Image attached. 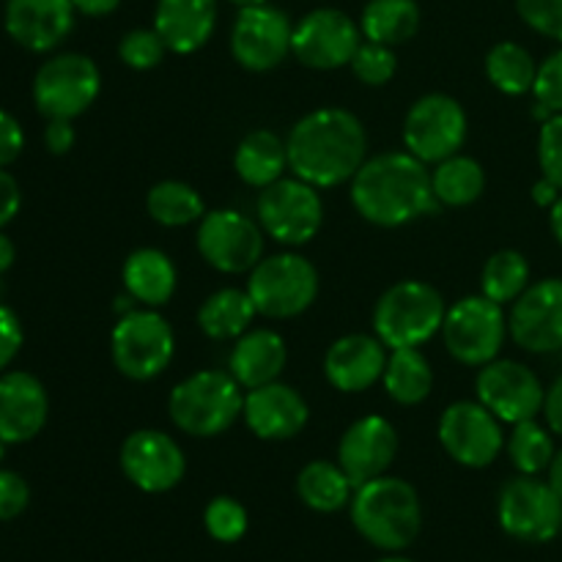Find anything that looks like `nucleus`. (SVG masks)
Wrapping results in <instances>:
<instances>
[{"label":"nucleus","mask_w":562,"mask_h":562,"mask_svg":"<svg viewBox=\"0 0 562 562\" xmlns=\"http://www.w3.org/2000/svg\"><path fill=\"white\" fill-rule=\"evenodd\" d=\"M3 453H5V442H0V459H3Z\"/></svg>","instance_id":"57"},{"label":"nucleus","mask_w":562,"mask_h":562,"mask_svg":"<svg viewBox=\"0 0 562 562\" xmlns=\"http://www.w3.org/2000/svg\"><path fill=\"white\" fill-rule=\"evenodd\" d=\"M508 456L519 475H541L554 459V442L538 420L516 423L508 439Z\"/></svg>","instance_id":"37"},{"label":"nucleus","mask_w":562,"mask_h":562,"mask_svg":"<svg viewBox=\"0 0 562 562\" xmlns=\"http://www.w3.org/2000/svg\"><path fill=\"white\" fill-rule=\"evenodd\" d=\"M499 527L521 543H549L562 532V497L538 481V475H519L499 492Z\"/></svg>","instance_id":"11"},{"label":"nucleus","mask_w":562,"mask_h":562,"mask_svg":"<svg viewBox=\"0 0 562 562\" xmlns=\"http://www.w3.org/2000/svg\"><path fill=\"white\" fill-rule=\"evenodd\" d=\"M549 228H552V236L558 239V245L562 247V195L558 198V203L549 209Z\"/></svg>","instance_id":"54"},{"label":"nucleus","mask_w":562,"mask_h":562,"mask_svg":"<svg viewBox=\"0 0 562 562\" xmlns=\"http://www.w3.org/2000/svg\"><path fill=\"white\" fill-rule=\"evenodd\" d=\"M20 206H22L20 184H16V179L9 173V170L0 168V228L9 225L11 220L16 217Z\"/></svg>","instance_id":"47"},{"label":"nucleus","mask_w":562,"mask_h":562,"mask_svg":"<svg viewBox=\"0 0 562 562\" xmlns=\"http://www.w3.org/2000/svg\"><path fill=\"white\" fill-rule=\"evenodd\" d=\"M538 162L543 176L562 190V113L552 115L538 132Z\"/></svg>","instance_id":"42"},{"label":"nucleus","mask_w":562,"mask_h":562,"mask_svg":"<svg viewBox=\"0 0 562 562\" xmlns=\"http://www.w3.org/2000/svg\"><path fill=\"white\" fill-rule=\"evenodd\" d=\"M119 461L126 481L146 494L170 492L187 472V459L173 437L151 428L130 434L121 445Z\"/></svg>","instance_id":"18"},{"label":"nucleus","mask_w":562,"mask_h":562,"mask_svg":"<svg viewBox=\"0 0 562 562\" xmlns=\"http://www.w3.org/2000/svg\"><path fill=\"white\" fill-rule=\"evenodd\" d=\"M376 562H415V560H409V558H401V554H390V558H382V560H376Z\"/></svg>","instance_id":"56"},{"label":"nucleus","mask_w":562,"mask_h":562,"mask_svg":"<svg viewBox=\"0 0 562 562\" xmlns=\"http://www.w3.org/2000/svg\"><path fill=\"white\" fill-rule=\"evenodd\" d=\"M395 453H398V434L393 423L382 415L355 420L338 442V464L355 488L387 475Z\"/></svg>","instance_id":"20"},{"label":"nucleus","mask_w":562,"mask_h":562,"mask_svg":"<svg viewBox=\"0 0 562 562\" xmlns=\"http://www.w3.org/2000/svg\"><path fill=\"white\" fill-rule=\"evenodd\" d=\"M22 349V324L11 307L0 305V371L14 362Z\"/></svg>","instance_id":"45"},{"label":"nucleus","mask_w":562,"mask_h":562,"mask_svg":"<svg viewBox=\"0 0 562 562\" xmlns=\"http://www.w3.org/2000/svg\"><path fill=\"white\" fill-rule=\"evenodd\" d=\"M508 335V316L503 305L486 294H470L448 307L442 322V340L450 357L464 366H488L497 360Z\"/></svg>","instance_id":"8"},{"label":"nucleus","mask_w":562,"mask_h":562,"mask_svg":"<svg viewBox=\"0 0 562 562\" xmlns=\"http://www.w3.org/2000/svg\"><path fill=\"white\" fill-rule=\"evenodd\" d=\"M14 245H11V239L9 236L3 234V231H0V274L5 272V269L11 267V263H14Z\"/></svg>","instance_id":"53"},{"label":"nucleus","mask_w":562,"mask_h":562,"mask_svg":"<svg viewBox=\"0 0 562 562\" xmlns=\"http://www.w3.org/2000/svg\"><path fill=\"white\" fill-rule=\"evenodd\" d=\"M481 401H456L439 417V442L461 467L483 470L503 453V426Z\"/></svg>","instance_id":"14"},{"label":"nucleus","mask_w":562,"mask_h":562,"mask_svg":"<svg viewBox=\"0 0 562 562\" xmlns=\"http://www.w3.org/2000/svg\"><path fill=\"white\" fill-rule=\"evenodd\" d=\"M289 170L296 179L329 190L355 179L368 154L362 121L344 108H322L291 126L285 137Z\"/></svg>","instance_id":"1"},{"label":"nucleus","mask_w":562,"mask_h":562,"mask_svg":"<svg viewBox=\"0 0 562 562\" xmlns=\"http://www.w3.org/2000/svg\"><path fill=\"white\" fill-rule=\"evenodd\" d=\"M25 146V135H22L20 121L11 113L0 110V168H9Z\"/></svg>","instance_id":"46"},{"label":"nucleus","mask_w":562,"mask_h":562,"mask_svg":"<svg viewBox=\"0 0 562 562\" xmlns=\"http://www.w3.org/2000/svg\"><path fill=\"white\" fill-rule=\"evenodd\" d=\"M245 409L241 384L225 371H198L170 393L168 412L179 431L190 437H220L239 420Z\"/></svg>","instance_id":"4"},{"label":"nucleus","mask_w":562,"mask_h":562,"mask_svg":"<svg viewBox=\"0 0 562 562\" xmlns=\"http://www.w3.org/2000/svg\"><path fill=\"white\" fill-rule=\"evenodd\" d=\"M530 285V263L519 250H497L486 261L481 274V294L497 305L516 302Z\"/></svg>","instance_id":"36"},{"label":"nucleus","mask_w":562,"mask_h":562,"mask_svg":"<svg viewBox=\"0 0 562 562\" xmlns=\"http://www.w3.org/2000/svg\"><path fill=\"white\" fill-rule=\"evenodd\" d=\"M543 415H547L549 431L562 437V376L552 387L547 390V401H543Z\"/></svg>","instance_id":"49"},{"label":"nucleus","mask_w":562,"mask_h":562,"mask_svg":"<svg viewBox=\"0 0 562 562\" xmlns=\"http://www.w3.org/2000/svg\"><path fill=\"white\" fill-rule=\"evenodd\" d=\"M75 126L66 119H53L44 126V146H47L49 154H69L71 146H75Z\"/></svg>","instance_id":"48"},{"label":"nucleus","mask_w":562,"mask_h":562,"mask_svg":"<svg viewBox=\"0 0 562 562\" xmlns=\"http://www.w3.org/2000/svg\"><path fill=\"white\" fill-rule=\"evenodd\" d=\"M351 71L360 82L366 86H384V82L393 80L395 69H398V60H395L393 47L376 42H362L357 47L355 58H351Z\"/></svg>","instance_id":"40"},{"label":"nucleus","mask_w":562,"mask_h":562,"mask_svg":"<svg viewBox=\"0 0 562 562\" xmlns=\"http://www.w3.org/2000/svg\"><path fill=\"white\" fill-rule=\"evenodd\" d=\"M258 307L247 289H220L198 311V327L212 340H236L250 329Z\"/></svg>","instance_id":"29"},{"label":"nucleus","mask_w":562,"mask_h":562,"mask_svg":"<svg viewBox=\"0 0 562 562\" xmlns=\"http://www.w3.org/2000/svg\"><path fill=\"white\" fill-rule=\"evenodd\" d=\"M442 294L423 280H401L379 296L373 307V335L387 349H417L442 333Z\"/></svg>","instance_id":"5"},{"label":"nucleus","mask_w":562,"mask_h":562,"mask_svg":"<svg viewBox=\"0 0 562 562\" xmlns=\"http://www.w3.org/2000/svg\"><path fill=\"white\" fill-rule=\"evenodd\" d=\"M195 245L203 261L217 272H252L263 256V228L234 209H217L198 223Z\"/></svg>","instance_id":"12"},{"label":"nucleus","mask_w":562,"mask_h":562,"mask_svg":"<svg viewBox=\"0 0 562 562\" xmlns=\"http://www.w3.org/2000/svg\"><path fill=\"white\" fill-rule=\"evenodd\" d=\"M477 401L503 423L536 420L543 412L547 390L527 366L514 360H492L477 373Z\"/></svg>","instance_id":"16"},{"label":"nucleus","mask_w":562,"mask_h":562,"mask_svg":"<svg viewBox=\"0 0 562 562\" xmlns=\"http://www.w3.org/2000/svg\"><path fill=\"white\" fill-rule=\"evenodd\" d=\"M47 412V390L33 373L9 371L0 376V442H31L42 434Z\"/></svg>","instance_id":"23"},{"label":"nucleus","mask_w":562,"mask_h":562,"mask_svg":"<svg viewBox=\"0 0 562 562\" xmlns=\"http://www.w3.org/2000/svg\"><path fill=\"white\" fill-rule=\"evenodd\" d=\"M124 289L146 307L168 305L176 291V267L162 250L140 247L124 261Z\"/></svg>","instance_id":"27"},{"label":"nucleus","mask_w":562,"mask_h":562,"mask_svg":"<svg viewBox=\"0 0 562 562\" xmlns=\"http://www.w3.org/2000/svg\"><path fill=\"white\" fill-rule=\"evenodd\" d=\"M289 351H285L283 335L274 329H247L241 338H236L234 351H231V376L245 390L261 387V384L278 382L283 373Z\"/></svg>","instance_id":"26"},{"label":"nucleus","mask_w":562,"mask_h":562,"mask_svg":"<svg viewBox=\"0 0 562 562\" xmlns=\"http://www.w3.org/2000/svg\"><path fill=\"white\" fill-rule=\"evenodd\" d=\"M387 357V346L376 335H344L329 346L324 357V373L340 393H362L384 376Z\"/></svg>","instance_id":"24"},{"label":"nucleus","mask_w":562,"mask_h":562,"mask_svg":"<svg viewBox=\"0 0 562 562\" xmlns=\"http://www.w3.org/2000/svg\"><path fill=\"white\" fill-rule=\"evenodd\" d=\"M102 75L88 55L64 53L44 60L33 77V102L47 121H75L99 97Z\"/></svg>","instance_id":"9"},{"label":"nucleus","mask_w":562,"mask_h":562,"mask_svg":"<svg viewBox=\"0 0 562 562\" xmlns=\"http://www.w3.org/2000/svg\"><path fill=\"white\" fill-rule=\"evenodd\" d=\"M173 351V329L168 318L159 316L154 307L124 313L110 335V355L115 368L132 382L157 379L170 366Z\"/></svg>","instance_id":"6"},{"label":"nucleus","mask_w":562,"mask_h":562,"mask_svg":"<svg viewBox=\"0 0 562 562\" xmlns=\"http://www.w3.org/2000/svg\"><path fill=\"white\" fill-rule=\"evenodd\" d=\"M31 503V486L11 470H0V521H11Z\"/></svg>","instance_id":"44"},{"label":"nucleus","mask_w":562,"mask_h":562,"mask_svg":"<svg viewBox=\"0 0 562 562\" xmlns=\"http://www.w3.org/2000/svg\"><path fill=\"white\" fill-rule=\"evenodd\" d=\"M549 486L554 488V492L560 494L562 497V450H558V453H554V459H552V464H549Z\"/></svg>","instance_id":"52"},{"label":"nucleus","mask_w":562,"mask_h":562,"mask_svg":"<svg viewBox=\"0 0 562 562\" xmlns=\"http://www.w3.org/2000/svg\"><path fill=\"white\" fill-rule=\"evenodd\" d=\"M258 313L267 318L302 316L318 296V272L296 252L261 258L247 280Z\"/></svg>","instance_id":"7"},{"label":"nucleus","mask_w":562,"mask_h":562,"mask_svg":"<svg viewBox=\"0 0 562 562\" xmlns=\"http://www.w3.org/2000/svg\"><path fill=\"white\" fill-rule=\"evenodd\" d=\"M146 209L154 223L165 228H184V225L201 223L206 214L201 192L184 181H159L148 190Z\"/></svg>","instance_id":"34"},{"label":"nucleus","mask_w":562,"mask_h":562,"mask_svg":"<svg viewBox=\"0 0 562 562\" xmlns=\"http://www.w3.org/2000/svg\"><path fill=\"white\" fill-rule=\"evenodd\" d=\"M355 530L382 552H404L417 541L423 508L415 486L404 477L382 475L355 488L349 503Z\"/></svg>","instance_id":"3"},{"label":"nucleus","mask_w":562,"mask_h":562,"mask_svg":"<svg viewBox=\"0 0 562 562\" xmlns=\"http://www.w3.org/2000/svg\"><path fill=\"white\" fill-rule=\"evenodd\" d=\"M508 333L516 344L532 355H552L562 349V280L549 278L527 285L514 302Z\"/></svg>","instance_id":"19"},{"label":"nucleus","mask_w":562,"mask_h":562,"mask_svg":"<svg viewBox=\"0 0 562 562\" xmlns=\"http://www.w3.org/2000/svg\"><path fill=\"white\" fill-rule=\"evenodd\" d=\"M258 223L280 245H307L324 225V201L318 187L296 179H278L258 195Z\"/></svg>","instance_id":"10"},{"label":"nucleus","mask_w":562,"mask_h":562,"mask_svg":"<svg viewBox=\"0 0 562 562\" xmlns=\"http://www.w3.org/2000/svg\"><path fill=\"white\" fill-rule=\"evenodd\" d=\"M516 11L532 31L562 44V0H516Z\"/></svg>","instance_id":"41"},{"label":"nucleus","mask_w":562,"mask_h":562,"mask_svg":"<svg viewBox=\"0 0 562 562\" xmlns=\"http://www.w3.org/2000/svg\"><path fill=\"white\" fill-rule=\"evenodd\" d=\"M431 187L434 198L442 206H470L486 190V173L477 159L464 157V154H453V157L437 162L431 170Z\"/></svg>","instance_id":"33"},{"label":"nucleus","mask_w":562,"mask_h":562,"mask_svg":"<svg viewBox=\"0 0 562 562\" xmlns=\"http://www.w3.org/2000/svg\"><path fill=\"white\" fill-rule=\"evenodd\" d=\"M217 25V0H157L154 31L170 53H198Z\"/></svg>","instance_id":"25"},{"label":"nucleus","mask_w":562,"mask_h":562,"mask_svg":"<svg viewBox=\"0 0 562 562\" xmlns=\"http://www.w3.org/2000/svg\"><path fill=\"white\" fill-rule=\"evenodd\" d=\"M241 417L258 439L280 442V439L296 437L307 426L311 409L294 387L283 382H269L247 390Z\"/></svg>","instance_id":"21"},{"label":"nucleus","mask_w":562,"mask_h":562,"mask_svg":"<svg viewBox=\"0 0 562 562\" xmlns=\"http://www.w3.org/2000/svg\"><path fill=\"white\" fill-rule=\"evenodd\" d=\"M71 5L86 16H108L119 9L121 0H71Z\"/></svg>","instance_id":"50"},{"label":"nucleus","mask_w":562,"mask_h":562,"mask_svg":"<svg viewBox=\"0 0 562 562\" xmlns=\"http://www.w3.org/2000/svg\"><path fill=\"white\" fill-rule=\"evenodd\" d=\"M420 27V9L415 0H371L362 9L360 31L368 42L395 44L409 42Z\"/></svg>","instance_id":"32"},{"label":"nucleus","mask_w":562,"mask_h":562,"mask_svg":"<svg viewBox=\"0 0 562 562\" xmlns=\"http://www.w3.org/2000/svg\"><path fill=\"white\" fill-rule=\"evenodd\" d=\"M357 214L379 228H398L439 209L431 170L409 151H387L366 159L351 179Z\"/></svg>","instance_id":"2"},{"label":"nucleus","mask_w":562,"mask_h":562,"mask_svg":"<svg viewBox=\"0 0 562 562\" xmlns=\"http://www.w3.org/2000/svg\"><path fill=\"white\" fill-rule=\"evenodd\" d=\"M360 44L362 31L349 14L338 9H316L294 25L291 53L307 69L333 71L349 66Z\"/></svg>","instance_id":"15"},{"label":"nucleus","mask_w":562,"mask_h":562,"mask_svg":"<svg viewBox=\"0 0 562 562\" xmlns=\"http://www.w3.org/2000/svg\"><path fill=\"white\" fill-rule=\"evenodd\" d=\"M294 25L289 16L274 5H252L239 9V16L231 31V53L239 66L250 71H269L285 60L291 53Z\"/></svg>","instance_id":"17"},{"label":"nucleus","mask_w":562,"mask_h":562,"mask_svg":"<svg viewBox=\"0 0 562 562\" xmlns=\"http://www.w3.org/2000/svg\"><path fill=\"white\" fill-rule=\"evenodd\" d=\"M165 53H170L168 44L154 27H135L119 44V58L137 71H148L162 64Z\"/></svg>","instance_id":"39"},{"label":"nucleus","mask_w":562,"mask_h":562,"mask_svg":"<svg viewBox=\"0 0 562 562\" xmlns=\"http://www.w3.org/2000/svg\"><path fill=\"white\" fill-rule=\"evenodd\" d=\"M467 140V113L448 93H428L417 99L404 121V146L426 165L459 154Z\"/></svg>","instance_id":"13"},{"label":"nucleus","mask_w":562,"mask_h":562,"mask_svg":"<svg viewBox=\"0 0 562 562\" xmlns=\"http://www.w3.org/2000/svg\"><path fill=\"white\" fill-rule=\"evenodd\" d=\"M538 64L521 44L499 42L486 55V77L497 91L508 97L530 93L536 86Z\"/></svg>","instance_id":"35"},{"label":"nucleus","mask_w":562,"mask_h":562,"mask_svg":"<svg viewBox=\"0 0 562 562\" xmlns=\"http://www.w3.org/2000/svg\"><path fill=\"white\" fill-rule=\"evenodd\" d=\"M0 294H3V283H0Z\"/></svg>","instance_id":"58"},{"label":"nucleus","mask_w":562,"mask_h":562,"mask_svg":"<svg viewBox=\"0 0 562 562\" xmlns=\"http://www.w3.org/2000/svg\"><path fill=\"white\" fill-rule=\"evenodd\" d=\"M560 195H562V190L558 184H554V181H549L547 176H543V179L538 181L536 187H532V201H536L538 206H543V209H552L554 203H558Z\"/></svg>","instance_id":"51"},{"label":"nucleus","mask_w":562,"mask_h":562,"mask_svg":"<svg viewBox=\"0 0 562 562\" xmlns=\"http://www.w3.org/2000/svg\"><path fill=\"white\" fill-rule=\"evenodd\" d=\"M296 494L316 514H338L351 503L355 486L333 461H311L296 477Z\"/></svg>","instance_id":"31"},{"label":"nucleus","mask_w":562,"mask_h":562,"mask_svg":"<svg viewBox=\"0 0 562 562\" xmlns=\"http://www.w3.org/2000/svg\"><path fill=\"white\" fill-rule=\"evenodd\" d=\"M234 168L247 187L263 190V187L274 184L278 179H283L285 168H289L285 140L272 130L250 132L241 137L239 148H236Z\"/></svg>","instance_id":"28"},{"label":"nucleus","mask_w":562,"mask_h":562,"mask_svg":"<svg viewBox=\"0 0 562 562\" xmlns=\"http://www.w3.org/2000/svg\"><path fill=\"white\" fill-rule=\"evenodd\" d=\"M75 11L71 0H9L5 31L31 53H49L71 33Z\"/></svg>","instance_id":"22"},{"label":"nucleus","mask_w":562,"mask_h":562,"mask_svg":"<svg viewBox=\"0 0 562 562\" xmlns=\"http://www.w3.org/2000/svg\"><path fill=\"white\" fill-rule=\"evenodd\" d=\"M234 5H239V9H252V5H263L269 3V0H231Z\"/></svg>","instance_id":"55"},{"label":"nucleus","mask_w":562,"mask_h":562,"mask_svg":"<svg viewBox=\"0 0 562 562\" xmlns=\"http://www.w3.org/2000/svg\"><path fill=\"white\" fill-rule=\"evenodd\" d=\"M382 382L395 404L417 406L431 395L434 371L420 349H390Z\"/></svg>","instance_id":"30"},{"label":"nucleus","mask_w":562,"mask_h":562,"mask_svg":"<svg viewBox=\"0 0 562 562\" xmlns=\"http://www.w3.org/2000/svg\"><path fill=\"white\" fill-rule=\"evenodd\" d=\"M247 510L239 499L234 497H214L203 510V527H206L209 538L217 543H236L245 538Z\"/></svg>","instance_id":"38"},{"label":"nucleus","mask_w":562,"mask_h":562,"mask_svg":"<svg viewBox=\"0 0 562 562\" xmlns=\"http://www.w3.org/2000/svg\"><path fill=\"white\" fill-rule=\"evenodd\" d=\"M532 97H536V102L543 104L552 115L562 113V49L549 55V58L538 66Z\"/></svg>","instance_id":"43"}]
</instances>
